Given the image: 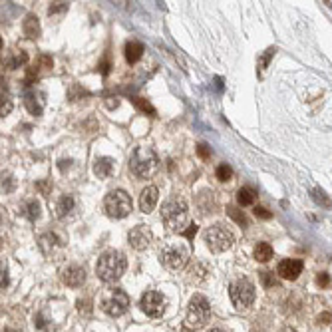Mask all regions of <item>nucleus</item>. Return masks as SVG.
Here are the masks:
<instances>
[{"label":"nucleus","instance_id":"obj_1","mask_svg":"<svg viewBox=\"0 0 332 332\" xmlns=\"http://www.w3.org/2000/svg\"><path fill=\"white\" fill-rule=\"evenodd\" d=\"M127 269V261L123 257V253L120 251H106L96 265V272L98 278L104 282H116L118 278H121V274Z\"/></svg>","mask_w":332,"mask_h":332},{"label":"nucleus","instance_id":"obj_2","mask_svg":"<svg viewBox=\"0 0 332 332\" xmlns=\"http://www.w3.org/2000/svg\"><path fill=\"white\" fill-rule=\"evenodd\" d=\"M157 167H159V159L151 148H135L129 159V169L135 177L148 179L157 171Z\"/></svg>","mask_w":332,"mask_h":332},{"label":"nucleus","instance_id":"obj_3","mask_svg":"<svg viewBox=\"0 0 332 332\" xmlns=\"http://www.w3.org/2000/svg\"><path fill=\"white\" fill-rule=\"evenodd\" d=\"M161 219L167 225L169 231H185V223H187V201L183 197H171L163 207H161Z\"/></svg>","mask_w":332,"mask_h":332},{"label":"nucleus","instance_id":"obj_4","mask_svg":"<svg viewBox=\"0 0 332 332\" xmlns=\"http://www.w3.org/2000/svg\"><path fill=\"white\" fill-rule=\"evenodd\" d=\"M211 316V306L209 301L203 295H193L189 301L187 312H185V322L189 328H203L209 322Z\"/></svg>","mask_w":332,"mask_h":332},{"label":"nucleus","instance_id":"obj_5","mask_svg":"<svg viewBox=\"0 0 332 332\" xmlns=\"http://www.w3.org/2000/svg\"><path fill=\"white\" fill-rule=\"evenodd\" d=\"M203 241L207 243V247L213 251V253H223L227 249L233 247L235 243V237L229 229H225L223 225H213L209 227L205 233H203Z\"/></svg>","mask_w":332,"mask_h":332},{"label":"nucleus","instance_id":"obj_6","mask_svg":"<svg viewBox=\"0 0 332 332\" xmlns=\"http://www.w3.org/2000/svg\"><path fill=\"white\" fill-rule=\"evenodd\" d=\"M159 261L169 269V271H179L187 265L189 261V251L181 243H165L159 249Z\"/></svg>","mask_w":332,"mask_h":332},{"label":"nucleus","instance_id":"obj_7","mask_svg":"<svg viewBox=\"0 0 332 332\" xmlns=\"http://www.w3.org/2000/svg\"><path fill=\"white\" fill-rule=\"evenodd\" d=\"M229 297L237 308H249L255 301V284L249 278H237L229 287Z\"/></svg>","mask_w":332,"mask_h":332},{"label":"nucleus","instance_id":"obj_8","mask_svg":"<svg viewBox=\"0 0 332 332\" xmlns=\"http://www.w3.org/2000/svg\"><path fill=\"white\" fill-rule=\"evenodd\" d=\"M104 209L112 219H123L131 213V199L125 191L121 189H116V191H110L104 199Z\"/></svg>","mask_w":332,"mask_h":332},{"label":"nucleus","instance_id":"obj_9","mask_svg":"<svg viewBox=\"0 0 332 332\" xmlns=\"http://www.w3.org/2000/svg\"><path fill=\"white\" fill-rule=\"evenodd\" d=\"M139 306H141V310H144L148 316L157 318V316H161V314L165 312L167 301H165V297H163L161 293H157V291H148V293H144V297H141Z\"/></svg>","mask_w":332,"mask_h":332},{"label":"nucleus","instance_id":"obj_10","mask_svg":"<svg viewBox=\"0 0 332 332\" xmlns=\"http://www.w3.org/2000/svg\"><path fill=\"white\" fill-rule=\"evenodd\" d=\"M102 308H104V312H108L110 316H121V314L127 312V308H129V297H127V293L121 291V289L112 291V295L104 299Z\"/></svg>","mask_w":332,"mask_h":332},{"label":"nucleus","instance_id":"obj_11","mask_svg":"<svg viewBox=\"0 0 332 332\" xmlns=\"http://www.w3.org/2000/svg\"><path fill=\"white\" fill-rule=\"evenodd\" d=\"M127 241H129V245H131L133 249L144 251V249H148V247L151 245L153 235H151V231H150L146 225H137V227H133V229L129 231Z\"/></svg>","mask_w":332,"mask_h":332},{"label":"nucleus","instance_id":"obj_12","mask_svg":"<svg viewBox=\"0 0 332 332\" xmlns=\"http://www.w3.org/2000/svg\"><path fill=\"white\" fill-rule=\"evenodd\" d=\"M276 272H278L282 278L295 280V278L302 272V261H299V259H284V261L278 263Z\"/></svg>","mask_w":332,"mask_h":332},{"label":"nucleus","instance_id":"obj_13","mask_svg":"<svg viewBox=\"0 0 332 332\" xmlns=\"http://www.w3.org/2000/svg\"><path fill=\"white\" fill-rule=\"evenodd\" d=\"M62 278H64V282L68 284V287L78 289V287H82V284L86 282V271L80 265H70L68 269H64Z\"/></svg>","mask_w":332,"mask_h":332},{"label":"nucleus","instance_id":"obj_14","mask_svg":"<svg viewBox=\"0 0 332 332\" xmlns=\"http://www.w3.org/2000/svg\"><path fill=\"white\" fill-rule=\"evenodd\" d=\"M157 187L155 185H148L144 191H141V197H139V209L144 213H151L155 203H157Z\"/></svg>","mask_w":332,"mask_h":332},{"label":"nucleus","instance_id":"obj_15","mask_svg":"<svg viewBox=\"0 0 332 332\" xmlns=\"http://www.w3.org/2000/svg\"><path fill=\"white\" fill-rule=\"evenodd\" d=\"M141 56H144V44L141 42H135V40H129L125 44V60L129 64H135Z\"/></svg>","mask_w":332,"mask_h":332},{"label":"nucleus","instance_id":"obj_16","mask_svg":"<svg viewBox=\"0 0 332 332\" xmlns=\"http://www.w3.org/2000/svg\"><path fill=\"white\" fill-rule=\"evenodd\" d=\"M112 169H114V159L112 157H100L96 161V165H93V173H96L98 177H110L112 175Z\"/></svg>","mask_w":332,"mask_h":332},{"label":"nucleus","instance_id":"obj_17","mask_svg":"<svg viewBox=\"0 0 332 332\" xmlns=\"http://www.w3.org/2000/svg\"><path fill=\"white\" fill-rule=\"evenodd\" d=\"M255 199H257V193H255V189H251V187H241L239 193H237V201H239V205H243V207L253 205Z\"/></svg>","mask_w":332,"mask_h":332},{"label":"nucleus","instance_id":"obj_18","mask_svg":"<svg viewBox=\"0 0 332 332\" xmlns=\"http://www.w3.org/2000/svg\"><path fill=\"white\" fill-rule=\"evenodd\" d=\"M24 34L28 36V38H38L40 36V22H38V18L36 16H26V20H24Z\"/></svg>","mask_w":332,"mask_h":332},{"label":"nucleus","instance_id":"obj_19","mask_svg":"<svg viewBox=\"0 0 332 332\" xmlns=\"http://www.w3.org/2000/svg\"><path fill=\"white\" fill-rule=\"evenodd\" d=\"M72 209H74V197H72V195H62L60 201H58V205H56V215L62 219V217H66Z\"/></svg>","mask_w":332,"mask_h":332},{"label":"nucleus","instance_id":"obj_20","mask_svg":"<svg viewBox=\"0 0 332 332\" xmlns=\"http://www.w3.org/2000/svg\"><path fill=\"white\" fill-rule=\"evenodd\" d=\"M255 259L261 261V263H267L272 259V247L269 243H259L255 247Z\"/></svg>","mask_w":332,"mask_h":332},{"label":"nucleus","instance_id":"obj_21","mask_svg":"<svg viewBox=\"0 0 332 332\" xmlns=\"http://www.w3.org/2000/svg\"><path fill=\"white\" fill-rule=\"evenodd\" d=\"M227 215L237 223V225H241V227H247L249 225V219H247V215L243 213V211H239L237 207H233V205H229L227 207Z\"/></svg>","mask_w":332,"mask_h":332},{"label":"nucleus","instance_id":"obj_22","mask_svg":"<svg viewBox=\"0 0 332 332\" xmlns=\"http://www.w3.org/2000/svg\"><path fill=\"white\" fill-rule=\"evenodd\" d=\"M56 245H58V237H56V235L46 233V235H42V237H40V247H42V251H44V253H50V247L54 249Z\"/></svg>","mask_w":332,"mask_h":332},{"label":"nucleus","instance_id":"obj_23","mask_svg":"<svg viewBox=\"0 0 332 332\" xmlns=\"http://www.w3.org/2000/svg\"><path fill=\"white\" fill-rule=\"evenodd\" d=\"M274 52H276V48H269V50L263 52V56L259 58V74H263V70L269 66V62H271V58L274 56Z\"/></svg>","mask_w":332,"mask_h":332},{"label":"nucleus","instance_id":"obj_24","mask_svg":"<svg viewBox=\"0 0 332 332\" xmlns=\"http://www.w3.org/2000/svg\"><path fill=\"white\" fill-rule=\"evenodd\" d=\"M217 179H219V181H231V179H233V169H231L227 163L219 165V167H217Z\"/></svg>","mask_w":332,"mask_h":332},{"label":"nucleus","instance_id":"obj_25","mask_svg":"<svg viewBox=\"0 0 332 332\" xmlns=\"http://www.w3.org/2000/svg\"><path fill=\"white\" fill-rule=\"evenodd\" d=\"M133 104H135L141 112H146V114H150V116H155V110H153V106H151L148 100H144V98H133Z\"/></svg>","mask_w":332,"mask_h":332},{"label":"nucleus","instance_id":"obj_26","mask_svg":"<svg viewBox=\"0 0 332 332\" xmlns=\"http://www.w3.org/2000/svg\"><path fill=\"white\" fill-rule=\"evenodd\" d=\"M26 60H28V56H26L24 52H22V54H16L14 58L6 60V68H8V70H14V68H18V66L26 64Z\"/></svg>","mask_w":332,"mask_h":332},{"label":"nucleus","instance_id":"obj_27","mask_svg":"<svg viewBox=\"0 0 332 332\" xmlns=\"http://www.w3.org/2000/svg\"><path fill=\"white\" fill-rule=\"evenodd\" d=\"M26 217L32 219V221L40 217V205H38L36 201H28V203H26Z\"/></svg>","mask_w":332,"mask_h":332},{"label":"nucleus","instance_id":"obj_28","mask_svg":"<svg viewBox=\"0 0 332 332\" xmlns=\"http://www.w3.org/2000/svg\"><path fill=\"white\" fill-rule=\"evenodd\" d=\"M24 102H26V108H28V110H30L34 116H40V114H42V108H40V106L34 102V96H32V93H28Z\"/></svg>","mask_w":332,"mask_h":332},{"label":"nucleus","instance_id":"obj_29","mask_svg":"<svg viewBox=\"0 0 332 332\" xmlns=\"http://www.w3.org/2000/svg\"><path fill=\"white\" fill-rule=\"evenodd\" d=\"M312 199H314L318 205H326V207H330V199H328L322 191H318V189H314V191H312Z\"/></svg>","mask_w":332,"mask_h":332},{"label":"nucleus","instance_id":"obj_30","mask_svg":"<svg viewBox=\"0 0 332 332\" xmlns=\"http://www.w3.org/2000/svg\"><path fill=\"white\" fill-rule=\"evenodd\" d=\"M261 278H263V284H265L267 289H271V287H274V284H276V278H274L272 272H263Z\"/></svg>","mask_w":332,"mask_h":332},{"label":"nucleus","instance_id":"obj_31","mask_svg":"<svg viewBox=\"0 0 332 332\" xmlns=\"http://www.w3.org/2000/svg\"><path fill=\"white\" fill-rule=\"evenodd\" d=\"M64 10H68V2H54V4L48 8L50 14H58V12H64Z\"/></svg>","mask_w":332,"mask_h":332},{"label":"nucleus","instance_id":"obj_32","mask_svg":"<svg viewBox=\"0 0 332 332\" xmlns=\"http://www.w3.org/2000/svg\"><path fill=\"white\" fill-rule=\"evenodd\" d=\"M197 153H199V157H201V159H209V155H211V148H209L207 144H199V146H197Z\"/></svg>","mask_w":332,"mask_h":332},{"label":"nucleus","instance_id":"obj_33","mask_svg":"<svg viewBox=\"0 0 332 332\" xmlns=\"http://www.w3.org/2000/svg\"><path fill=\"white\" fill-rule=\"evenodd\" d=\"M195 233H197V225L193 223V225H189V227L183 231V237H185V239H189V241H191L193 237H195Z\"/></svg>","mask_w":332,"mask_h":332},{"label":"nucleus","instance_id":"obj_34","mask_svg":"<svg viewBox=\"0 0 332 332\" xmlns=\"http://www.w3.org/2000/svg\"><path fill=\"white\" fill-rule=\"evenodd\" d=\"M328 282H330V276L326 272H320L316 276V284H318V287H328Z\"/></svg>","mask_w":332,"mask_h":332},{"label":"nucleus","instance_id":"obj_35","mask_svg":"<svg viewBox=\"0 0 332 332\" xmlns=\"http://www.w3.org/2000/svg\"><path fill=\"white\" fill-rule=\"evenodd\" d=\"M255 215H257L259 219H265V221L272 217V215H271V213H269V211H267L265 207H255Z\"/></svg>","mask_w":332,"mask_h":332},{"label":"nucleus","instance_id":"obj_36","mask_svg":"<svg viewBox=\"0 0 332 332\" xmlns=\"http://www.w3.org/2000/svg\"><path fill=\"white\" fill-rule=\"evenodd\" d=\"M318 322H320V324H330V322H332V314H330V312L320 314V316H318Z\"/></svg>","mask_w":332,"mask_h":332},{"label":"nucleus","instance_id":"obj_37","mask_svg":"<svg viewBox=\"0 0 332 332\" xmlns=\"http://www.w3.org/2000/svg\"><path fill=\"white\" fill-rule=\"evenodd\" d=\"M38 189L46 195V193H48V189H50V185H48V183H38Z\"/></svg>","mask_w":332,"mask_h":332},{"label":"nucleus","instance_id":"obj_38","mask_svg":"<svg viewBox=\"0 0 332 332\" xmlns=\"http://www.w3.org/2000/svg\"><path fill=\"white\" fill-rule=\"evenodd\" d=\"M0 284H2V289H4L6 284H8V276H6V271H2V282H0Z\"/></svg>","mask_w":332,"mask_h":332},{"label":"nucleus","instance_id":"obj_39","mask_svg":"<svg viewBox=\"0 0 332 332\" xmlns=\"http://www.w3.org/2000/svg\"><path fill=\"white\" fill-rule=\"evenodd\" d=\"M280 332H297V330H295V328H282Z\"/></svg>","mask_w":332,"mask_h":332},{"label":"nucleus","instance_id":"obj_40","mask_svg":"<svg viewBox=\"0 0 332 332\" xmlns=\"http://www.w3.org/2000/svg\"><path fill=\"white\" fill-rule=\"evenodd\" d=\"M209 332H225V330H221V328H213V330H209Z\"/></svg>","mask_w":332,"mask_h":332}]
</instances>
